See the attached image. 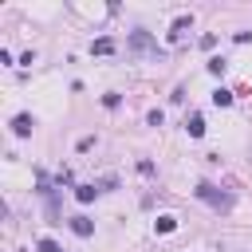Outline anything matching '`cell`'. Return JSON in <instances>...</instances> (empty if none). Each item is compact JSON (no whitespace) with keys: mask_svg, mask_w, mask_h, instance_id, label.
Listing matches in <instances>:
<instances>
[{"mask_svg":"<svg viewBox=\"0 0 252 252\" xmlns=\"http://www.w3.org/2000/svg\"><path fill=\"white\" fill-rule=\"evenodd\" d=\"M213 102H217V106H232V91L217 87V91H213Z\"/></svg>","mask_w":252,"mask_h":252,"instance_id":"obj_10","label":"cell"},{"mask_svg":"<svg viewBox=\"0 0 252 252\" xmlns=\"http://www.w3.org/2000/svg\"><path fill=\"white\" fill-rule=\"evenodd\" d=\"M185 130H189V138H201V134H205V118H201V114H189V118H185Z\"/></svg>","mask_w":252,"mask_h":252,"instance_id":"obj_5","label":"cell"},{"mask_svg":"<svg viewBox=\"0 0 252 252\" xmlns=\"http://www.w3.org/2000/svg\"><path fill=\"white\" fill-rule=\"evenodd\" d=\"M189 24H193V20H189V16H181V20H173V32H169V39H173V43H177V39H181V35H185V32H189Z\"/></svg>","mask_w":252,"mask_h":252,"instance_id":"obj_7","label":"cell"},{"mask_svg":"<svg viewBox=\"0 0 252 252\" xmlns=\"http://www.w3.org/2000/svg\"><path fill=\"white\" fill-rule=\"evenodd\" d=\"M67 224H71L75 236H91V232H94V220H91V217H71Z\"/></svg>","mask_w":252,"mask_h":252,"instance_id":"obj_4","label":"cell"},{"mask_svg":"<svg viewBox=\"0 0 252 252\" xmlns=\"http://www.w3.org/2000/svg\"><path fill=\"white\" fill-rule=\"evenodd\" d=\"M35 248H39V252H59V244H55V240H51V236H43V240H39V244H35Z\"/></svg>","mask_w":252,"mask_h":252,"instance_id":"obj_12","label":"cell"},{"mask_svg":"<svg viewBox=\"0 0 252 252\" xmlns=\"http://www.w3.org/2000/svg\"><path fill=\"white\" fill-rule=\"evenodd\" d=\"M75 197H79L83 205H91V201L98 197V189H94V185H75Z\"/></svg>","mask_w":252,"mask_h":252,"instance_id":"obj_8","label":"cell"},{"mask_svg":"<svg viewBox=\"0 0 252 252\" xmlns=\"http://www.w3.org/2000/svg\"><path fill=\"white\" fill-rule=\"evenodd\" d=\"M32 126H35V118H32V114H16V118H12V134H16V138H28V134H32Z\"/></svg>","mask_w":252,"mask_h":252,"instance_id":"obj_3","label":"cell"},{"mask_svg":"<svg viewBox=\"0 0 252 252\" xmlns=\"http://www.w3.org/2000/svg\"><path fill=\"white\" fill-rule=\"evenodd\" d=\"M154 228H158V232H173V228H177V217H169V213H161V217L154 220Z\"/></svg>","mask_w":252,"mask_h":252,"instance_id":"obj_9","label":"cell"},{"mask_svg":"<svg viewBox=\"0 0 252 252\" xmlns=\"http://www.w3.org/2000/svg\"><path fill=\"white\" fill-rule=\"evenodd\" d=\"M91 51H94V55H110V51H114V39H110V35H98V39L91 43Z\"/></svg>","mask_w":252,"mask_h":252,"instance_id":"obj_6","label":"cell"},{"mask_svg":"<svg viewBox=\"0 0 252 252\" xmlns=\"http://www.w3.org/2000/svg\"><path fill=\"white\" fill-rule=\"evenodd\" d=\"M224 67H228V63H224L220 55H213V59H209V75H224Z\"/></svg>","mask_w":252,"mask_h":252,"instance_id":"obj_11","label":"cell"},{"mask_svg":"<svg viewBox=\"0 0 252 252\" xmlns=\"http://www.w3.org/2000/svg\"><path fill=\"white\" fill-rule=\"evenodd\" d=\"M193 193H197V197H201V201H205V205H213V209H217V213H224V209H232V197H228V193H224V189H217V185H213V181H201V185H197V189H193Z\"/></svg>","mask_w":252,"mask_h":252,"instance_id":"obj_1","label":"cell"},{"mask_svg":"<svg viewBox=\"0 0 252 252\" xmlns=\"http://www.w3.org/2000/svg\"><path fill=\"white\" fill-rule=\"evenodd\" d=\"M130 51H158V39L150 32H134L130 35Z\"/></svg>","mask_w":252,"mask_h":252,"instance_id":"obj_2","label":"cell"}]
</instances>
